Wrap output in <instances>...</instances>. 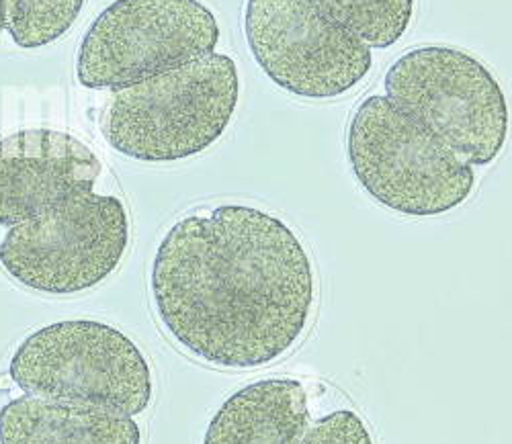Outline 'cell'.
Instances as JSON below:
<instances>
[{"label": "cell", "mask_w": 512, "mask_h": 444, "mask_svg": "<svg viewBox=\"0 0 512 444\" xmlns=\"http://www.w3.org/2000/svg\"><path fill=\"white\" fill-rule=\"evenodd\" d=\"M240 101L234 58L213 52L109 95L101 111L105 142L125 158L170 164L193 158L228 131Z\"/></svg>", "instance_id": "cell-2"}, {"label": "cell", "mask_w": 512, "mask_h": 444, "mask_svg": "<svg viewBox=\"0 0 512 444\" xmlns=\"http://www.w3.org/2000/svg\"><path fill=\"white\" fill-rule=\"evenodd\" d=\"M87 0H5V31L21 50H39L64 37Z\"/></svg>", "instance_id": "cell-13"}, {"label": "cell", "mask_w": 512, "mask_h": 444, "mask_svg": "<svg viewBox=\"0 0 512 444\" xmlns=\"http://www.w3.org/2000/svg\"><path fill=\"white\" fill-rule=\"evenodd\" d=\"M103 164L68 131L35 127L0 140V228H13L95 189Z\"/></svg>", "instance_id": "cell-9"}, {"label": "cell", "mask_w": 512, "mask_h": 444, "mask_svg": "<svg viewBox=\"0 0 512 444\" xmlns=\"http://www.w3.org/2000/svg\"><path fill=\"white\" fill-rule=\"evenodd\" d=\"M0 444H142V430L130 416L23 395L0 408Z\"/></svg>", "instance_id": "cell-11"}, {"label": "cell", "mask_w": 512, "mask_h": 444, "mask_svg": "<svg viewBox=\"0 0 512 444\" xmlns=\"http://www.w3.org/2000/svg\"><path fill=\"white\" fill-rule=\"evenodd\" d=\"M386 97L433 129L472 166L492 164L510 131V105L496 74L455 46H418L383 78Z\"/></svg>", "instance_id": "cell-6"}, {"label": "cell", "mask_w": 512, "mask_h": 444, "mask_svg": "<svg viewBox=\"0 0 512 444\" xmlns=\"http://www.w3.org/2000/svg\"><path fill=\"white\" fill-rule=\"evenodd\" d=\"M13 383L27 395L138 416L154 397L148 359L115 326L64 320L29 334L9 363Z\"/></svg>", "instance_id": "cell-4"}, {"label": "cell", "mask_w": 512, "mask_h": 444, "mask_svg": "<svg viewBox=\"0 0 512 444\" xmlns=\"http://www.w3.org/2000/svg\"><path fill=\"white\" fill-rule=\"evenodd\" d=\"M130 246V217L115 195L76 193L0 242V266L25 289L78 295L109 279Z\"/></svg>", "instance_id": "cell-5"}, {"label": "cell", "mask_w": 512, "mask_h": 444, "mask_svg": "<svg viewBox=\"0 0 512 444\" xmlns=\"http://www.w3.org/2000/svg\"><path fill=\"white\" fill-rule=\"evenodd\" d=\"M300 444H375L365 420L353 410H334L306 430Z\"/></svg>", "instance_id": "cell-14"}, {"label": "cell", "mask_w": 512, "mask_h": 444, "mask_svg": "<svg viewBox=\"0 0 512 444\" xmlns=\"http://www.w3.org/2000/svg\"><path fill=\"white\" fill-rule=\"evenodd\" d=\"M347 156L363 191L406 217H437L476 189V170L390 97L369 95L347 129Z\"/></svg>", "instance_id": "cell-3"}, {"label": "cell", "mask_w": 512, "mask_h": 444, "mask_svg": "<svg viewBox=\"0 0 512 444\" xmlns=\"http://www.w3.org/2000/svg\"><path fill=\"white\" fill-rule=\"evenodd\" d=\"M369 48L388 50L412 25L416 0H314Z\"/></svg>", "instance_id": "cell-12"}, {"label": "cell", "mask_w": 512, "mask_h": 444, "mask_svg": "<svg viewBox=\"0 0 512 444\" xmlns=\"http://www.w3.org/2000/svg\"><path fill=\"white\" fill-rule=\"evenodd\" d=\"M244 37L267 78L308 101L351 93L373 66L367 43L314 0H246Z\"/></svg>", "instance_id": "cell-8"}, {"label": "cell", "mask_w": 512, "mask_h": 444, "mask_svg": "<svg viewBox=\"0 0 512 444\" xmlns=\"http://www.w3.org/2000/svg\"><path fill=\"white\" fill-rule=\"evenodd\" d=\"M150 293L162 328L189 357L248 371L300 344L316 305V271L281 217L224 203L185 215L164 234Z\"/></svg>", "instance_id": "cell-1"}, {"label": "cell", "mask_w": 512, "mask_h": 444, "mask_svg": "<svg viewBox=\"0 0 512 444\" xmlns=\"http://www.w3.org/2000/svg\"><path fill=\"white\" fill-rule=\"evenodd\" d=\"M220 21L201 0H113L84 33L76 78L121 88L216 52Z\"/></svg>", "instance_id": "cell-7"}, {"label": "cell", "mask_w": 512, "mask_h": 444, "mask_svg": "<svg viewBox=\"0 0 512 444\" xmlns=\"http://www.w3.org/2000/svg\"><path fill=\"white\" fill-rule=\"evenodd\" d=\"M310 428L302 381L269 377L234 391L213 414L203 444H300Z\"/></svg>", "instance_id": "cell-10"}, {"label": "cell", "mask_w": 512, "mask_h": 444, "mask_svg": "<svg viewBox=\"0 0 512 444\" xmlns=\"http://www.w3.org/2000/svg\"><path fill=\"white\" fill-rule=\"evenodd\" d=\"M5 31V0H0V33Z\"/></svg>", "instance_id": "cell-15"}]
</instances>
